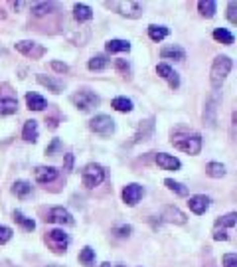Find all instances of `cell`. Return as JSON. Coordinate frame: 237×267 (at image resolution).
<instances>
[{
  "mask_svg": "<svg viewBox=\"0 0 237 267\" xmlns=\"http://www.w3.org/2000/svg\"><path fill=\"white\" fill-rule=\"evenodd\" d=\"M178 151L186 153V155H198L202 151V137L196 133H184V131H178V133L172 135V141H170Z\"/></svg>",
  "mask_w": 237,
  "mask_h": 267,
  "instance_id": "1",
  "label": "cell"
},
{
  "mask_svg": "<svg viewBox=\"0 0 237 267\" xmlns=\"http://www.w3.org/2000/svg\"><path fill=\"white\" fill-rule=\"evenodd\" d=\"M231 67H233V62H231L227 56H217V58L213 60L212 71H210V81H212L213 89H219L223 85V81H225V77L229 75Z\"/></svg>",
  "mask_w": 237,
  "mask_h": 267,
  "instance_id": "2",
  "label": "cell"
},
{
  "mask_svg": "<svg viewBox=\"0 0 237 267\" xmlns=\"http://www.w3.org/2000/svg\"><path fill=\"white\" fill-rule=\"evenodd\" d=\"M105 6L115 8L121 16L125 18H141L142 16V4L137 0H117V2H105Z\"/></svg>",
  "mask_w": 237,
  "mask_h": 267,
  "instance_id": "3",
  "label": "cell"
},
{
  "mask_svg": "<svg viewBox=\"0 0 237 267\" xmlns=\"http://www.w3.org/2000/svg\"><path fill=\"white\" fill-rule=\"evenodd\" d=\"M71 103H73L79 111L87 113L99 105V97L95 95L91 89H79L77 93L71 95Z\"/></svg>",
  "mask_w": 237,
  "mask_h": 267,
  "instance_id": "4",
  "label": "cell"
},
{
  "mask_svg": "<svg viewBox=\"0 0 237 267\" xmlns=\"http://www.w3.org/2000/svg\"><path fill=\"white\" fill-rule=\"evenodd\" d=\"M81 180H83V186L87 188H95L99 186L103 180H105V170L101 164H95V162H89L83 170H81Z\"/></svg>",
  "mask_w": 237,
  "mask_h": 267,
  "instance_id": "5",
  "label": "cell"
},
{
  "mask_svg": "<svg viewBox=\"0 0 237 267\" xmlns=\"http://www.w3.org/2000/svg\"><path fill=\"white\" fill-rule=\"evenodd\" d=\"M46 244L51 247L53 253L62 255V253H66V249L70 245V238H68V234L64 230H49L46 236Z\"/></svg>",
  "mask_w": 237,
  "mask_h": 267,
  "instance_id": "6",
  "label": "cell"
},
{
  "mask_svg": "<svg viewBox=\"0 0 237 267\" xmlns=\"http://www.w3.org/2000/svg\"><path fill=\"white\" fill-rule=\"evenodd\" d=\"M89 129L97 135H103V137H109V135L115 133V121L109 117V115H97L89 121Z\"/></svg>",
  "mask_w": 237,
  "mask_h": 267,
  "instance_id": "7",
  "label": "cell"
},
{
  "mask_svg": "<svg viewBox=\"0 0 237 267\" xmlns=\"http://www.w3.org/2000/svg\"><path fill=\"white\" fill-rule=\"evenodd\" d=\"M16 50L24 54L26 58H32V60H38V58H42L44 54H46V48L44 46H40L38 42H32V40H22V42H18L16 44Z\"/></svg>",
  "mask_w": 237,
  "mask_h": 267,
  "instance_id": "8",
  "label": "cell"
},
{
  "mask_svg": "<svg viewBox=\"0 0 237 267\" xmlns=\"http://www.w3.org/2000/svg\"><path fill=\"white\" fill-rule=\"evenodd\" d=\"M46 222L49 224H66V226H71L73 224V216H71L70 212L66 210V208H51L49 212H47V216H46Z\"/></svg>",
  "mask_w": 237,
  "mask_h": 267,
  "instance_id": "9",
  "label": "cell"
},
{
  "mask_svg": "<svg viewBox=\"0 0 237 267\" xmlns=\"http://www.w3.org/2000/svg\"><path fill=\"white\" fill-rule=\"evenodd\" d=\"M160 218H162L164 222L178 224V226L186 224V214H184L182 210H178L176 206H164V208H162V214H160Z\"/></svg>",
  "mask_w": 237,
  "mask_h": 267,
  "instance_id": "10",
  "label": "cell"
},
{
  "mask_svg": "<svg viewBox=\"0 0 237 267\" xmlns=\"http://www.w3.org/2000/svg\"><path fill=\"white\" fill-rule=\"evenodd\" d=\"M142 194H144V190H142L141 184H127L123 190V200L129 206H135L142 198Z\"/></svg>",
  "mask_w": 237,
  "mask_h": 267,
  "instance_id": "11",
  "label": "cell"
},
{
  "mask_svg": "<svg viewBox=\"0 0 237 267\" xmlns=\"http://www.w3.org/2000/svg\"><path fill=\"white\" fill-rule=\"evenodd\" d=\"M217 105H219V93L215 91L212 97L208 99L206 103V109H204V123H208L210 127L215 125V113H217Z\"/></svg>",
  "mask_w": 237,
  "mask_h": 267,
  "instance_id": "12",
  "label": "cell"
},
{
  "mask_svg": "<svg viewBox=\"0 0 237 267\" xmlns=\"http://www.w3.org/2000/svg\"><path fill=\"white\" fill-rule=\"evenodd\" d=\"M34 176H36V182L47 184V182H53L57 178V170L53 166H38L34 170Z\"/></svg>",
  "mask_w": 237,
  "mask_h": 267,
  "instance_id": "13",
  "label": "cell"
},
{
  "mask_svg": "<svg viewBox=\"0 0 237 267\" xmlns=\"http://www.w3.org/2000/svg\"><path fill=\"white\" fill-rule=\"evenodd\" d=\"M156 164H158L160 168H164V170H178V168L182 166V162H180L176 156L166 155V153H158V155H156Z\"/></svg>",
  "mask_w": 237,
  "mask_h": 267,
  "instance_id": "14",
  "label": "cell"
},
{
  "mask_svg": "<svg viewBox=\"0 0 237 267\" xmlns=\"http://www.w3.org/2000/svg\"><path fill=\"white\" fill-rule=\"evenodd\" d=\"M188 206L194 214H204L210 208V198L204 196V194H196L188 200Z\"/></svg>",
  "mask_w": 237,
  "mask_h": 267,
  "instance_id": "15",
  "label": "cell"
},
{
  "mask_svg": "<svg viewBox=\"0 0 237 267\" xmlns=\"http://www.w3.org/2000/svg\"><path fill=\"white\" fill-rule=\"evenodd\" d=\"M73 18L77 20V22H89L91 18H93V10L87 6V4H81V2H77L75 6H73Z\"/></svg>",
  "mask_w": 237,
  "mask_h": 267,
  "instance_id": "16",
  "label": "cell"
},
{
  "mask_svg": "<svg viewBox=\"0 0 237 267\" xmlns=\"http://www.w3.org/2000/svg\"><path fill=\"white\" fill-rule=\"evenodd\" d=\"M154 133V119H146L139 125V131L135 135V143H142L146 139H150V135Z\"/></svg>",
  "mask_w": 237,
  "mask_h": 267,
  "instance_id": "17",
  "label": "cell"
},
{
  "mask_svg": "<svg viewBox=\"0 0 237 267\" xmlns=\"http://www.w3.org/2000/svg\"><path fill=\"white\" fill-rule=\"evenodd\" d=\"M26 103H28V109H32V111H44L47 107L46 99L42 95H38V93H28L26 95Z\"/></svg>",
  "mask_w": 237,
  "mask_h": 267,
  "instance_id": "18",
  "label": "cell"
},
{
  "mask_svg": "<svg viewBox=\"0 0 237 267\" xmlns=\"http://www.w3.org/2000/svg\"><path fill=\"white\" fill-rule=\"evenodd\" d=\"M38 83L47 87L49 91H53V93H62L64 91V81H60L55 77H49V75H38Z\"/></svg>",
  "mask_w": 237,
  "mask_h": 267,
  "instance_id": "19",
  "label": "cell"
},
{
  "mask_svg": "<svg viewBox=\"0 0 237 267\" xmlns=\"http://www.w3.org/2000/svg\"><path fill=\"white\" fill-rule=\"evenodd\" d=\"M160 56L168 58V60H184L186 58V52L180 46H166V48L160 50Z\"/></svg>",
  "mask_w": 237,
  "mask_h": 267,
  "instance_id": "20",
  "label": "cell"
},
{
  "mask_svg": "<svg viewBox=\"0 0 237 267\" xmlns=\"http://www.w3.org/2000/svg\"><path fill=\"white\" fill-rule=\"evenodd\" d=\"M22 139L26 143H36L38 141V123L36 121H26L22 131Z\"/></svg>",
  "mask_w": 237,
  "mask_h": 267,
  "instance_id": "21",
  "label": "cell"
},
{
  "mask_svg": "<svg viewBox=\"0 0 237 267\" xmlns=\"http://www.w3.org/2000/svg\"><path fill=\"white\" fill-rule=\"evenodd\" d=\"M168 34H170V30L166 26H156V24L148 26V36H150L152 42H162Z\"/></svg>",
  "mask_w": 237,
  "mask_h": 267,
  "instance_id": "22",
  "label": "cell"
},
{
  "mask_svg": "<svg viewBox=\"0 0 237 267\" xmlns=\"http://www.w3.org/2000/svg\"><path fill=\"white\" fill-rule=\"evenodd\" d=\"M12 192L18 196V198H28L32 194V184L26 182V180H16L12 184Z\"/></svg>",
  "mask_w": 237,
  "mask_h": 267,
  "instance_id": "23",
  "label": "cell"
},
{
  "mask_svg": "<svg viewBox=\"0 0 237 267\" xmlns=\"http://www.w3.org/2000/svg\"><path fill=\"white\" fill-rule=\"evenodd\" d=\"M105 50L109 54H117V52H131V44L127 40H109Z\"/></svg>",
  "mask_w": 237,
  "mask_h": 267,
  "instance_id": "24",
  "label": "cell"
},
{
  "mask_svg": "<svg viewBox=\"0 0 237 267\" xmlns=\"http://www.w3.org/2000/svg\"><path fill=\"white\" fill-rule=\"evenodd\" d=\"M213 40H217V42H221V44L225 46H231L233 44V34L229 32V30H225V28H215L213 30Z\"/></svg>",
  "mask_w": 237,
  "mask_h": 267,
  "instance_id": "25",
  "label": "cell"
},
{
  "mask_svg": "<svg viewBox=\"0 0 237 267\" xmlns=\"http://www.w3.org/2000/svg\"><path fill=\"white\" fill-rule=\"evenodd\" d=\"M215 6H217L215 0H200V2H198V10H200V14L206 16V18H213Z\"/></svg>",
  "mask_w": 237,
  "mask_h": 267,
  "instance_id": "26",
  "label": "cell"
},
{
  "mask_svg": "<svg viewBox=\"0 0 237 267\" xmlns=\"http://www.w3.org/2000/svg\"><path fill=\"white\" fill-rule=\"evenodd\" d=\"M18 109V101L12 99V97H6V99H0V115H12Z\"/></svg>",
  "mask_w": 237,
  "mask_h": 267,
  "instance_id": "27",
  "label": "cell"
},
{
  "mask_svg": "<svg viewBox=\"0 0 237 267\" xmlns=\"http://www.w3.org/2000/svg\"><path fill=\"white\" fill-rule=\"evenodd\" d=\"M111 105H113V107L121 113H131L133 111V101H131V99H127V97H115Z\"/></svg>",
  "mask_w": 237,
  "mask_h": 267,
  "instance_id": "28",
  "label": "cell"
},
{
  "mask_svg": "<svg viewBox=\"0 0 237 267\" xmlns=\"http://www.w3.org/2000/svg\"><path fill=\"white\" fill-rule=\"evenodd\" d=\"M53 8H55V2H36V4H32V12H34L36 16L47 14V12H51Z\"/></svg>",
  "mask_w": 237,
  "mask_h": 267,
  "instance_id": "29",
  "label": "cell"
},
{
  "mask_svg": "<svg viewBox=\"0 0 237 267\" xmlns=\"http://www.w3.org/2000/svg\"><path fill=\"white\" fill-rule=\"evenodd\" d=\"M107 66H109V60L105 56H95V58L89 60V64H87V67L91 71H101V69H105Z\"/></svg>",
  "mask_w": 237,
  "mask_h": 267,
  "instance_id": "30",
  "label": "cell"
},
{
  "mask_svg": "<svg viewBox=\"0 0 237 267\" xmlns=\"http://www.w3.org/2000/svg\"><path fill=\"white\" fill-rule=\"evenodd\" d=\"M164 184L168 186V190H172V192H176L178 196H186L188 194V188L184 186V184H180V182H176V180H172V178H166Z\"/></svg>",
  "mask_w": 237,
  "mask_h": 267,
  "instance_id": "31",
  "label": "cell"
},
{
  "mask_svg": "<svg viewBox=\"0 0 237 267\" xmlns=\"http://www.w3.org/2000/svg\"><path fill=\"white\" fill-rule=\"evenodd\" d=\"M235 222H237V214L235 212H231V214H227V216L217 218V220H215V228H233Z\"/></svg>",
  "mask_w": 237,
  "mask_h": 267,
  "instance_id": "32",
  "label": "cell"
},
{
  "mask_svg": "<svg viewBox=\"0 0 237 267\" xmlns=\"http://www.w3.org/2000/svg\"><path fill=\"white\" fill-rule=\"evenodd\" d=\"M14 222H18L24 228V230H30V232L36 228V222H34V220H28V218L24 216L20 210H14Z\"/></svg>",
  "mask_w": 237,
  "mask_h": 267,
  "instance_id": "33",
  "label": "cell"
},
{
  "mask_svg": "<svg viewBox=\"0 0 237 267\" xmlns=\"http://www.w3.org/2000/svg\"><path fill=\"white\" fill-rule=\"evenodd\" d=\"M208 174L212 178H221V176H225V166L221 164V162H210L208 164Z\"/></svg>",
  "mask_w": 237,
  "mask_h": 267,
  "instance_id": "34",
  "label": "cell"
},
{
  "mask_svg": "<svg viewBox=\"0 0 237 267\" xmlns=\"http://www.w3.org/2000/svg\"><path fill=\"white\" fill-rule=\"evenodd\" d=\"M79 259H81L85 265H91V263H93V259H95V249H91L89 245H87V247H83V249H81V253H79Z\"/></svg>",
  "mask_w": 237,
  "mask_h": 267,
  "instance_id": "35",
  "label": "cell"
},
{
  "mask_svg": "<svg viewBox=\"0 0 237 267\" xmlns=\"http://www.w3.org/2000/svg\"><path fill=\"white\" fill-rule=\"evenodd\" d=\"M131 232H133V228H131V226H127V224L117 226V228L113 230V234H115L117 238H129V236H131Z\"/></svg>",
  "mask_w": 237,
  "mask_h": 267,
  "instance_id": "36",
  "label": "cell"
},
{
  "mask_svg": "<svg viewBox=\"0 0 237 267\" xmlns=\"http://www.w3.org/2000/svg\"><path fill=\"white\" fill-rule=\"evenodd\" d=\"M12 240V230L8 226H0V244H6Z\"/></svg>",
  "mask_w": 237,
  "mask_h": 267,
  "instance_id": "37",
  "label": "cell"
},
{
  "mask_svg": "<svg viewBox=\"0 0 237 267\" xmlns=\"http://www.w3.org/2000/svg\"><path fill=\"white\" fill-rule=\"evenodd\" d=\"M156 71H158V75H160V77H164V79H168V77L174 73V69H172L170 66H166V64H158Z\"/></svg>",
  "mask_w": 237,
  "mask_h": 267,
  "instance_id": "38",
  "label": "cell"
},
{
  "mask_svg": "<svg viewBox=\"0 0 237 267\" xmlns=\"http://www.w3.org/2000/svg\"><path fill=\"white\" fill-rule=\"evenodd\" d=\"M227 18H229V22L231 24L237 22V4L235 2H229V4H227Z\"/></svg>",
  "mask_w": 237,
  "mask_h": 267,
  "instance_id": "39",
  "label": "cell"
},
{
  "mask_svg": "<svg viewBox=\"0 0 237 267\" xmlns=\"http://www.w3.org/2000/svg\"><path fill=\"white\" fill-rule=\"evenodd\" d=\"M221 261H223V267H237V255L235 253H225Z\"/></svg>",
  "mask_w": 237,
  "mask_h": 267,
  "instance_id": "40",
  "label": "cell"
},
{
  "mask_svg": "<svg viewBox=\"0 0 237 267\" xmlns=\"http://www.w3.org/2000/svg\"><path fill=\"white\" fill-rule=\"evenodd\" d=\"M60 147H62V141H60V139H53V141H51V145L46 149V155H53Z\"/></svg>",
  "mask_w": 237,
  "mask_h": 267,
  "instance_id": "41",
  "label": "cell"
},
{
  "mask_svg": "<svg viewBox=\"0 0 237 267\" xmlns=\"http://www.w3.org/2000/svg\"><path fill=\"white\" fill-rule=\"evenodd\" d=\"M51 67H53V71H57V73H68V69H70V67L66 66V64H62V62H51Z\"/></svg>",
  "mask_w": 237,
  "mask_h": 267,
  "instance_id": "42",
  "label": "cell"
},
{
  "mask_svg": "<svg viewBox=\"0 0 237 267\" xmlns=\"http://www.w3.org/2000/svg\"><path fill=\"white\" fill-rule=\"evenodd\" d=\"M227 238H229V236H227L223 230H215V232H213V240H215V242H225Z\"/></svg>",
  "mask_w": 237,
  "mask_h": 267,
  "instance_id": "43",
  "label": "cell"
},
{
  "mask_svg": "<svg viewBox=\"0 0 237 267\" xmlns=\"http://www.w3.org/2000/svg\"><path fill=\"white\" fill-rule=\"evenodd\" d=\"M168 83H170V87H172V89H176L178 85H180V77H178V73H176V71H174V73L168 77Z\"/></svg>",
  "mask_w": 237,
  "mask_h": 267,
  "instance_id": "44",
  "label": "cell"
},
{
  "mask_svg": "<svg viewBox=\"0 0 237 267\" xmlns=\"http://www.w3.org/2000/svg\"><path fill=\"white\" fill-rule=\"evenodd\" d=\"M73 168V155H66V170Z\"/></svg>",
  "mask_w": 237,
  "mask_h": 267,
  "instance_id": "45",
  "label": "cell"
},
{
  "mask_svg": "<svg viewBox=\"0 0 237 267\" xmlns=\"http://www.w3.org/2000/svg\"><path fill=\"white\" fill-rule=\"evenodd\" d=\"M117 69H121V71H129V64H127L125 60H118V62H117Z\"/></svg>",
  "mask_w": 237,
  "mask_h": 267,
  "instance_id": "46",
  "label": "cell"
},
{
  "mask_svg": "<svg viewBox=\"0 0 237 267\" xmlns=\"http://www.w3.org/2000/svg\"><path fill=\"white\" fill-rule=\"evenodd\" d=\"M47 123H49V129H55V127H57V123H55V119H49Z\"/></svg>",
  "mask_w": 237,
  "mask_h": 267,
  "instance_id": "47",
  "label": "cell"
},
{
  "mask_svg": "<svg viewBox=\"0 0 237 267\" xmlns=\"http://www.w3.org/2000/svg\"><path fill=\"white\" fill-rule=\"evenodd\" d=\"M101 267H111V263H109V261H105V263H101Z\"/></svg>",
  "mask_w": 237,
  "mask_h": 267,
  "instance_id": "48",
  "label": "cell"
},
{
  "mask_svg": "<svg viewBox=\"0 0 237 267\" xmlns=\"http://www.w3.org/2000/svg\"><path fill=\"white\" fill-rule=\"evenodd\" d=\"M47 267H62V265H57V263H51V265H47Z\"/></svg>",
  "mask_w": 237,
  "mask_h": 267,
  "instance_id": "49",
  "label": "cell"
},
{
  "mask_svg": "<svg viewBox=\"0 0 237 267\" xmlns=\"http://www.w3.org/2000/svg\"><path fill=\"white\" fill-rule=\"evenodd\" d=\"M115 267H125V265H115Z\"/></svg>",
  "mask_w": 237,
  "mask_h": 267,
  "instance_id": "50",
  "label": "cell"
}]
</instances>
